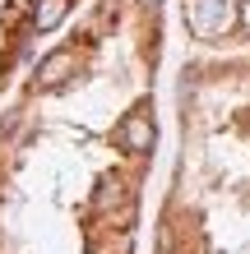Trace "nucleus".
Masks as SVG:
<instances>
[{"label":"nucleus","instance_id":"nucleus-1","mask_svg":"<svg viewBox=\"0 0 250 254\" xmlns=\"http://www.w3.org/2000/svg\"><path fill=\"white\" fill-rule=\"evenodd\" d=\"M116 139H121L130 153H149L153 139H158V129H153V116H125L121 129H116Z\"/></svg>","mask_w":250,"mask_h":254},{"label":"nucleus","instance_id":"nucleus-2","mask_svg":"<svg viewBox=\"0 0 250 254\" xmlns=\"http://www.w3.org/2000/svg\"><path fill=\"white\" fill-rule=\"evenodd\" d=\"M70 65H75V51H56V56H47V61L37 65V79H42V83H56Z\"/></svg>","mask_w":250,"mask_h":254}]
</instances>
